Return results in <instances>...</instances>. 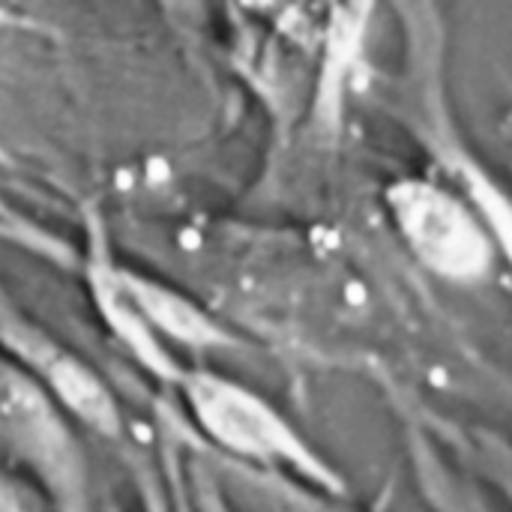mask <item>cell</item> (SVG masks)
Returning a JSON list of instances; mask_svg holds the SVG:
<instances>
[{
  "label": "cell",
  "instance_id": "cell-7",
  "mask_svg": "<svg viewBox=\"0 0 512 512\" xmlns=\"http://www.w3.org/2000/svg\"><path fill=\"white\" fill-rule=\"evenodd\" d=\"M0 512H57L48 498L18 474H9L0 468Z\"/></svg>",
  "mask_w": 512,
  "mask_h": 512
},
{
  "label": "cell",
  "instance_id": "cell-9",
  "mask_svg": "<svg viewBox=\"0 0 512 512\" xmlns=\"http://www.w3.org/2000/svg\"><path fill=\"white\" fill-rule=\"evenodd\" d=\"M204 510H207V512H225V507H222V501H216V498H204Z\"/></svg>",
  "mask_w": 512,
  "mask_h": 512
},
{
  "label": "cell",
  "instance_id": "cell-2",
  "mask_svg": "<svg viewBox=\"0 0 512 512\" xmlns=\"http://www.w3.org/2000/svg\"><path fill=\"white\" fill-rule=\"evenodd\" d=\"M198 429L225 453L264 465L291 468L303 480L342 495V477L297 435V429L258 393L216 372H180L174 381Z\"/></svg>",
  "mask_w": 512,
  "mask_h": 512
},
{
  "label": "cell",
  "instance_id": "cell-1",
  "mask_svg": "<svg viewBox=\"0 0 512 512\" xmlns=\"http://www.w3.org/2000/svg\"><path fill=\"white\" fill-rule=\"evenodd\" d=\"M0 450L57 512H96L90 462L72 417L21 366L0 354Z\"/></svg>",
  "mask_w": 512,
  "mask_h": 512
},
{
  "label": "cell",
  "instance_id": "cell-3",
  "mask_svg": "<svg viewBox=\"0 0 512 512\" xmlns=\"http://www.w3.org/2000/svg\"><path fill=\"white\" fill-rule=\"evenodd\" d=\"M390 219L408 252L447 282H480L492 273L498 246L480 216L435 180L405 177L387 189Z\"/></svg>",
  "mask_w": 512,
  "mask_h": 512
},
{
  "label": "cell",
  "instance_id": "cell-8",
  "mask_svg": "<svg viewBox=\"0 0 512 512\" xmlns=\"http://www.w3.org/2000/svg\"><path fill=\"white\" fill-rule=\"evenodd\" d=\"M144 512H168V507H165V498H162V492L156 489V486H150L147 489V495H144ZM105 512H117L114 507H105Z\"/></svg>",
  "mask_w": 512,
  "mask_h": 512
},
{
  "label": "cell",
  "instance_id": "cell-6",
  "mask_svg": "<svg viewBox=\"0 0 512 512\" xmlns=\"http://www.w3.org/2000/svg\"><path fill=\"white\" fill-rule=\"evenodd\" d=\"M474 453L480 459V468L492 477V483L501 489V495L512 504V447L498 441L495 435L480 432L474 438Z\"/></svg>",
  "mask_w": 512,
  "mask_h": 512
},
{
  "label": "cell",
  "instance_id": "cell-5",
  "mask_svg": "<svg viewBox=\"0 0 512 512\" xmlns=\"http://www.w3.org/2000/svg\"><path fill=\"white\" fill-rule=\"evenodd\" d=\"M108 276L114 282L111 297L117 303H123L126 309H132L129 315L141 336L156 342L153 330H159L162 336H168L192 351L234 345V339L216 321H210L198 306H192L180 294L168 291L165 285L150 282L147 276H135L129 270H111Z\"/></svg>",
  "mask_w": 512,
  "mask_h": 512
},
{
  "label": "cell",
  "instance_id": "cell-4",
  "mask_svg": "<svg viewBox=\"0 0 512 512\" xmlns=\"http://www.w3.org/2000/svg\"><path fill=\"white\" fill-rule=\"evenodd\" d=\"M0 354L36 378L60 408L75 417L90 432L120 441L123 417L105 381L84 366L72 351L54 342L42 327H36L18 306L0 291Z\"/></svg>",
  "mask_w": 512,
  "mask_h": 512
}]
</instances>
